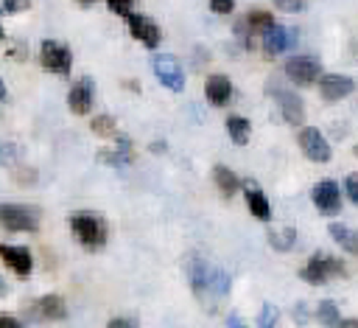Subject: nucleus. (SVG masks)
Returning <instances> with one entry per match:
<instances>
[{"label":"nucleus","instance_id":"f257e3e1","mask_svg":"<svg viewBox=\"0 0 358 328\" xmlns=\"http://www.w3.org/2000/svg\"><path fill=\"white\" fill-rule=\"evenodd\" d=\"M185 275L199 300L224 297L229 292V275L221 266H213L210 261H204L199 252H190L185 258Z\"/></svg>","mask_w":358,"mask_h":328},{"label":"nucleus","instance_id":"f03ea898","mask_svg":"<svg viewBox=\"0 0 358 328\" xmlns=\"http://www.w3.org/2000/svg\"><path fill=\"white\" fill-rule=\"evenodd\" d=\"M70 230L78 238V244H84L90 250H98V247L106 244V221L98 213H90V210L73 213L70 216Z\"/></svg>","mask_w":358,"mask_h":328},{"label":"nucleus","instance_id":"7ed1b4c3","mask_svg":"<svg viewBox=\"0 0 358 328\" xmlns=\"http://www.w3.org/2000/svg\"><path fill=\"white\" fill-rule=\"evenodd\" d=\"M0 227L11 233H34L39 227V210L34 205H17V202H0Z\"/></svg>","mask_w":358,"mask_h":328},{"label":"nucleus","instance_id":"20e7f679","mask_svg":"<svg viewBox=\"0 0 358 328\" xmlns=\"http://www.w3.org/2000/svg\"><path fill=\"white\" fill-rule=\"evenodd\" d=\"M338 275H344V264H341L338 258L327 255V252H316V255L302 266V272H299V278H302L305 283H310V286H322V283H327V280H333V278H338Z\"/></svg>","mask_w":358,"mask_h":328},{"label":"nucleus","instance_id":"39448f33","mask_svg":"<svg viewBox=\"0 0 358 328\" xmlns=\"http://www.w3.org/2000/svg\"><path fill=\"white\" fill-rule=\"evenodd\" d=\"M151 67H154V76L159 84H165L171 93H182L185 90V70L179 64L176 56L171 53H154L151 56Z\"/></svg>","mask_w":358,"mask_h":328},{"label":"nucleus","instance_id":"423d86ee","mask_svg":"<svg viewBox=\"0 0 358 328\" xmlns=\"http://www.w3.org/2000/svg\"><path fill=\"white\" fill-rule=\"evenodd\" d=\"M39 62H42L45 70L64 76V73H70V67H73V53H70L67 45H62V42H56V39H45V42L39 45Z\"/></svg>","mask_w":358,"mask_h":328},{"label":"nucleus","instance_id":"0eeeda50","mask_svg":"<svg viewBox=\"0 0 358 328\" xmlns=\"http://www.w3.org/2000/svg\"><path fill=\"white\" fill-rule=\"evenodd\" d=\"M285 76L294 84H313L322 76V64L313 56H291L285 62Z\"/></svg>","mask_w":358,"mask_h":328},{"label":"nucleus","instance_id":"6e6552de","mask_svg":"<svg viewBox=\"0 0 358 328\" xmlns=\"http://www.w3.org/2000/svg\"><path fill=\"white\" fill-rule=\"evenodd\" d=\"M299 149L305 151L308 160L313 163H327L330 160V143L324 140V135L316 126H305L299 132Z\"/></svg>","mask_w":358,"mask_h":328},{"label":"nucleus","instance_id":"1a4fd4ad","mask_svg":"<svg viewBox=\"0 0 358 328\" xmlns=\"http://www.w3.org/2000/svg\"><path fill=\"white\" fill-rule=\"evenodd\" d=\"M313 205L324 216H336L341 210V193H338L336 179H319L316 182V188H313Z\"/></svg>","mask_w":358,"mask_h":328},{"label":"nucleus","instance_id":"9d476101","mask_svg":"<svg viewBox=\"0 0 358 328\" xmlns=\"http://www.w3.org/2000/svg\"><path fill=\"white\" fill-rule=\"evenodd\" d=\"M126 22H129V34L137 39V42H143L145 48H157L159 45V25L154 22V20H148V17H143V14H126Z\"/></svg>","mask_w":358,"mask_h":328},{"label":"nucleus","instance_id":"9b49d317","mask_svg":"<svg viewBox=\"0 0 358 328\" xmlns=\"http://www.w3.org/2000/svg\"><path fill=\"white\" fill-rule=\"evenodd\" d=\"M271 95H274V101H277V107H280V112H282V118L288 121V123H302V118H305V104H302V98L296 95V93H291V90H282V87H271Z\"/></svg>","mask_w":358,"mask_h":328},{"label":"nucleus","instance_id":"f8f14e48","mask_svg":"<svg viewBox=\"0 0 358 328\" xmlns=\"http://www.w3.org/2000/svg\"><path fill=\"white\" fill-rule=\"evenodd\" d=\"M92 95H95V84H92V78H78L73 87H70V93H67V107L76 112V115H87L90 109H92Z\"/></svg>","mask_w":358,"mask_h":328},{"label":"nucleus","instance_id":"ddd939ff","mask_svg":"<svg viewBox=\"0 0 358 328\" xmlns=\"http://www.w3.org/2000/svg\"><path fill=\"white\" fill-rule=\"evenodd\" d=\"M0 261L17 272L20 278H25L31 269H34V258H31V250L25 247H14V244H0Z\"/></svg>","mask_w":358,"mask_h":328},{"label":"nucleus","instance_id":"4468645a","mask_svg":"<svg viewBox=\"0 0 358 328\" xmlns=\"http://www.w3.org/2000/svg\"><path fill=\"white\" fill-rule=\"evenodd\" d=\"M294 31L291 28H282V25H277V22H271L266 31H263V48H266V53L268 56H277V53H282V50H288L291 45H294Z\"/></svg>","mask_w":358,"mask_h":328},{"label":"nucleus","instance_id":"2eb2a0df","mask_svg":"<svg viewBox=\"0 0 358 328\" xmlns=\"http://www.w3.org/2000/svg\"><path fill=\"white\" fill-rule=\"evenodd\" d=\"M98 157L106 165H129L134 160V146H131V140L126 135H117L115 137V149H101Z\"/></svg>","mask_w":358,"mask_h":328},{"label":"nucleus","instance_id":"dca6fc26","mask_svg":"<svg viewBox=\"0 0 358 328\" xmlns=\"http://www.w3.org/2000/svg\"><path fill=\"white\" fill-rule=\"evenodd\" d=\"M319 90H322V98L324 101H341L352 93V81L347 76H338V73H327L322 76L319 81Z\"/></svg>","mask_w":358,"mask_h":328},{"label":"nucleus","instance_id":"f3484780","mask_svg":"<svg viewBox=\"0 0 358 328\" xmlns=\"http://www.w3.org/2000/svg\"><path fill=\"white\" fill-rule=\"evenodd\" d=\"M204 95H207V101H210L213 107H227V104L232 101V81H229L227 76L215 73V76L207 78V84H204Z\"/></svg>","mask_w":358,"mask_h":328},{"label":"nucleus","instance_id":"a211bd4d","mask_svg":"<svg viewBox=\"0 0 358 328\" xmlns=\"http://www.w3.org/2000/svg\"><path fill=\"white\" fill-rule=\"evenodd\" d=\"M34 311H36L42 320H64V317H67V306H64V300H62L59 294H45V297H39L36 306H34Z\"/></svg>","mask_w":358,"mask_h":328},{"label":"nucleus","instance_id":"6ab92c4d","mask_svg":"<svg viewBox=\"0 0 358 328\" xmlns=\"http://www.w3.org/2000/svg\"><path fill=\"white\" fill-rule=\"evenodd\" d=\"M213 179H215V188L221 191V196H235L238 193V188H241V179H238V174L232 171V168H227V165H215L213 168Z\"/></svg>","mask_w":358,"mask_h":328},{"label":"nucleus","instance_id":"aec40b11","mask_svg":"<svg viewBox=\"0 0 358 328\" xmlns=\"http://www.w3.org/2000/svg\"><path fill=\"white\" fill-rule=\"evenodd\" d=\"M330 230V235H333V241L341 247V250H347V252H352V255H358V230H352V227H347V224H330L327 227Z\"/></svg>","mask_w":358,"mask_h":328},{"label":"nucleus","instance_id":"412c9836","mask_svg":"<svg viewBox=\"0 0 358 328\" xmlns=\"http://www.w3.org/2000/svg\"><path fill=\"white\" fill-rule=\"evenodd\" d=\"M246 205H249L255 219H260V221L271 219V205H268V199H266V193L260 188H246Z\"/></svg>","mask_w":358,"mask_h":328},{"label":"nucleus","instance_id":"4be33fe9","mask_svg":"<svg viewBox=\"0 0 358 328\" xmlns=\"http://www.w3.org/2000/svg\"><path fill=\"white\" fill-rule=\"evenodd\" d=\"M227 132H229L232 143L243 146V143H249L252 126H249V121H246V118H241V115H229V118H227Z\"/></svg>","mask_w":358,"mask_h":328},{"label":"nucleus","instance_id":"5701e85b","mask_svg":"<svg viewBox=\"0 0 358 328\" xmlns=\"http://www.w3.org/2000/svg\"><path fill=\"white\" fill-rule=\"evenodd\" d=\"M294 241H296V230H294V227H271V230H268V244H271L274 250H280V252L291 250Z\"/></svg>","mask_w":358,"mask_h":328},{"label":"nucleus","instance_id":"b1692460","mask_svg":"<svg viewBox=\"0 0 358 328\" xmlns=\"http://www.w3.org/2000/svg\"><path fill=\"white\" fill-rule=\"evenodd\" d=\"M316 317H319V322L327 325V328H338V325H341V314H338V306H336L333 300H322L319 308H316Z\"/></svg>","mask_w":358,"mask_h":328},{"label":"nucleus","instance_id":"393cba45","mask_svg":"<svg viewBox=\"0 0 358 328\" xmlns=\"http://www.w3.org/2000/svg\"><path fill=\"white\" fill-rule=\"evenodd\" d=\"M271 22H274V17H271L268 11H260V8H257V11H249V14H246V20H243V25H246L249 31H257V34H260V31H266Z\"/></svg>","mask_w":358,"mask_h":328},{"label":"nucleus","instance_id":"a878e982","mask_svg":"<svg viewBox=\"0 0 358 328\" xmlns=\"http://www.w3.org/2000/svg\"><path fill=\"white\" fill-rule=\"evenodd\" d=\"M90 126H92V132L101 135V137H115V118H112V115H95Z\"/></svg>","mask_w":358,"mask_h":328},{"label":"nucleus","instance_id":"bb28decb","mask_svg":"<svg viewBox=\"0 0 358 328\" xmlns=\"http://www.w3.org/2000/svg\"><path fill=\"white\" fill-rule=\"evenodd\" d=\"M20 146L17 143H8V140H0V165H14L20 160Z\"/></svg>","mask_w":358,"mask_h":328},{"label":"nucleus","instance_id":"cd10ccee","mask_svg":"<svg viewBox=\"0 0 358 328\" xmlns=\"http://www.w3.org/2000/svg\"><path fill=\"white\" fill-rule=\"evenodd\" d=\"M277 317H280V308L271 306V303H263L260 317H257V325H260V328H274V325H277Z\"/></svg>","mask_w":358,"mask_h":328},{"label":"nucleus","instance_id":"c85d7f7f","mask_svg":"<svg viewBox=\"0 0 358 328\" xmlns=\"http://www.w3.org/2000/svg\"><path fill=\"white\" fill-rule=\"evenodd\" d=\"M31 6V0H0V14H17L25 11Z\"/></svg>","mask_w":358,"mask_h":328},{"label":"nucleus","instance_id":"c756f323","mask_svg":"<svg viewBox=\"0 0 358 328\" xmlns=\"http://www.w3.org/2000/svg\"><path fill=\"white\" fill-rule=\"evenodd\" d=\"M344 191H347L350 202L358 205V174H347V179H344Z\"/></svg>","mask_w":358,"mask_h":328},{"label":"nucleus","instance_id":"7c9ffc66","mask_svg":"<svg viewBox=\"0 0 358 328\" xmlns=\"http://www.w3.org/2000/svg\"><path fill=\"white\" fill-rule=\"evenodd\" d=\"M106 6H109L115 14L126 17V14H131V6H134V0H106Z\"/></svg>","mask_w":358,"mask_h":328},{"label":"nucleus","instance_id":"2f4dec72","mask_svg":"<svg viewBox=\"0 0 358 328\" xmlns=\"http://www.w3.org/2000/svg\"><path fill=\"white\" fill-rule=\"evenodd\" d=\"M210 8L215 14H229L235 8V0H210Z\"/></svg>","mask_w":358,"mask_h":328},{"label":"nucleus","instance_id":"473e14b6","mask_svg":"<svg viewBox=\"0 0 358 328\" xmlns=\"http://www.w3.org/2000/svg\"><path fill=\"white\" fill-rule=\"evenodd\" d=\"M106 328H137V320L134 317H112Z\"/></svg>","mask_w":358,"mask_h":328},{"label":"nucleus","instance_id":"72a5a7b5","mask_svg":"<svg viewBox=\"0 0 358 328\" xmlns=\"http://www.w3.org/2000/svg\"><path fill=\"white\" fill-rule=\"evenodd\" d=\"M274 6L277 8H282V11H302V6H305V0H274Z\"/></svg>","mask_w":358,"mask_h":328},{"label":"nucleus","instance_id":"f704fd0d","mask_svg":"<svg viewBox=\"0 0 358 328\" xmlns=\"http://www.w3.org/2000/svg\"><path fill=\"white\" fill-rule=\"evenodd\" d=\"M0 328H22V322L11 314H0Z\"/></svg>","mask_w":358,"mask_h":328},{"label":"nucleus","instance_id":"c9c22d12","mask_svg":"<svg viewBox=\"0 0 358 328\" xmlns=\"http://www.w3.org/2000/svg\"><path fill=\"white\" fill-rule=\"evenodd\" d=\"M227 322H229V328H243V322L238 320V314H229V317H227Z\"/></svg>","mask_w":358,"mask_h":328},{"label":"nucleus","instance_id":"e433bc0d","mask_svg":"<svg viewBox=\"0 0 358 328\" xmlns=\"http://www.w3.org/2000/svg\"><path fill=\"white\" fill-rule=\"evenodd\" d=\"M338 328H358V320H341Z\"/></svg>","mask_w":358,"mask_h":328},{"label":"nucleus","instance_id":"4c0bfd02","mask_svg":"<svg viewBox=\"0 0 358 328\" xmlns=\"http://www.w3.org/2000/svg\"><path fill=\"white\" fill-rule=\"evenodd\" d=\"M151 151H165V143H151Z\"/></svg>","mask_w":358,"mask_h":328},{"label":"nucleus","instance_id":"58836bf2","mask_svg":"<svg viewBox=\"0 0 358 328\" xmlns=\"http://www.w3.org/2000/svg\"><path fill=\"white\" fill-rule=\"evenodd\" d=\"M0 101H6V84H3V78H0Z\"/></svg>","mask_w":358,"mask_h":328},{"label":"nucleus","instance_id":"ea45409f","mask_svg":"<svg viewBox=\"0 0 358 328\" xmlns=\"http://www.w3.org/2000/svg\"><path fill=\"white\" fill-rule=\"evenodd\" d=\"M78 3H81V6H92L95 0H78Z\"/></svg>","mask_w":358,"mask_h":328},{"label":"nucleus","instance_id":"a19ab883","mask_svg":"<svg viewBox=\"0 0 358 328\" xmlns=\"http://www.w3.org/2000/svg\"><path fill=\"white\" fill-rule=\"evenodd\" d=\"M3 292H6V283H3V278H0V297H3Z\"/></svg>","mask_w":358,"mask_h":328},{"label":"nucleus","instance_id":"79ce46f5","mask_svg":"<svg viewBox=\"0 0 358 328\" xmlns=\"http://www.w3.org/2000/svg\"><path fill=\"white\" fill-rule=\"evenodd\" d=\"M0 42H3V28H0Z\"/></svg>","mask_w":358,"mask_h":328},{"label":"nucleus","instance_id":"37998d69","mask_svg":"<svg viewBox=\"0 0 358 328\" xmlns=\"http://www.w3.org/2000/svg\"><path fill=\"white\" fill-rule=\"evenodd\" d=\"M355 157H358V146H355Z\"/></svg>","mask_w":358,"mask_h":328}]
</instances>
